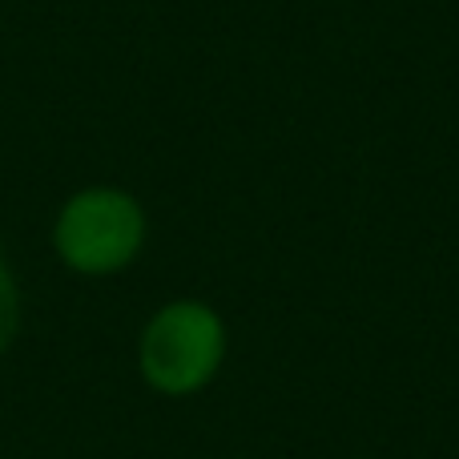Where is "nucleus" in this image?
I'll return each mask as SVG.
<instances>
[{"label":"nucleus","mask_w":459,"mask_h":459,"mask_svg":"<svg viewBox=\"0 0 459 459\" xmlns=\"http://www.w3.org/2000/svg\"><path fill=\"white\" fill-rule=\"evenodd\" d=\"M230 334L210 302L174 299L150 315L137 339V371L166 399H190L218 379Z\"/></svg>","instance_id":"obj_2"},{"label":"nucleus","mask_w":459,"mask_h":459,"mask_svg":"<svg viewBox=\"0 0 459 459\" xmlns=\"http://www.w3.org/2000/svg\"><path fill=\"white\" fill-rule=\"evenodd\" d=\"M150 238V218L137 194L121 186H81L61 202L48 230L53 254L81 278H113L137 262Z\"/></svg>","instance_id":"obj_1"},{"label":"nucleus","mask_w":459,"mask_h":459,"mask_svg":"<svg viewBox=\"0 0 459 459\" xmlns=\"http://www.w3.org/2000/svg\"><path fill=\"white\" fill-rule=\"evenodd\" d=\"M21 318H24V299H21V282L13 274V262L0 250V355L16 342L21 334Z\"/></svg>","instance_id":"obj_3"}]
</instances>
